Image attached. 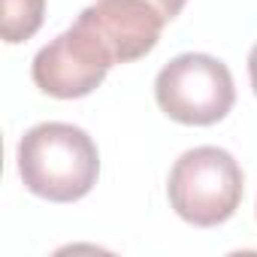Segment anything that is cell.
Returning a JSON list of instances; mask_svg holds the SVG:
<instances>
[{"instance_id": "1", "label": "cell", "mask_w": 257, "mask_h": 257, "mask_svg": "<svg viewBox=\"0 0 257 257\" xmlns=\"http://www.w3.org/2000/svg\"><path fill=\"white\" fill-rule=\"evenodd\" d=\"M97 146L76 124L46 121L31 127L19 143V176L25 188L43 200H82L97 185Z\"/></svg>"}, {"instance_id": "2", "label": "cell", "mask_w": 257, "mask_h": 257, "mask_svg": "<svg viewBox=\"0 0 257 257\" xmlns=\"http://www.w3.org/2000/svg\"><path fill=\"white\" fill-rule=\"evenodd\" d=\"M242 170L236 158L218 146L185 152L170 170V203L179 218L194 227L224 224L242 203Z\"/></svg>"}, {"instance_id": "3", "label": "cell", "mask_w": 257, "mask_h": 257, "mask_svg": "<svg viewBox=\"0 0 257 257\" xmlns=\"http://www.w3.org/2000/svg\"><path fill=\"white\" fill-rule=\"evenodd\" d=\"M158 106L179 124L206 127L221 121L236 100L233 76L224 61L212 55H179L155 79Z\"/></svg>"}, {"instance_id": "4", "label": "cell", "mask_w": 257, "mask_h": 257, "mask_svg": "<svg viewBox=\"0 0 257 257\" xmlns=\"http://www.w3.org/2000/svg\"><path fill=\"white\" fill-rule=\"evenodd\" d=\"M115 64L118 61L109 43L91 22L79 16L64 34H58L49 46L37 52L31 76L43 94L58 100H76L91 94Z\"/></svg>"}, {"instance_id": "5", "label": "cell", "mask_w": 257, "mask_h": 257, "mask_svg": "<svg viewBox=\"0 0 257 257\" xmlns=\"http://www.w3.org/2000/svg\"><path fill=\"white\" fill-rule=\"evenodd\" d=\"M79 16L100 31L118 64L149 55L167 25L149 0H97Z\"/></svg>"}, {"instance_id": "6", "label": "cell", "mask_w": 257, "mask_h": 257, "mask_svg": "<svg viewBox=\"0 0 257 257\" xmlns=\"http://www.w3.org/2000/svg\"><path fill=\"white\" fill-rule=\"evenodd\" d=\"M46 16V0H4V19H0V31H4L7 43H25L31 40Z\"/></svg>"}, {"instance_id": "7", "label": "cell", "mask_w": 257, "mask_h": 257, "mask_svg": "<svg viewBox=\"0 0 257 257\" xmlns=\"http://www.w3.org/2000/svg\"><path fill=\"white\" fill-rule=\"evenodd\" d=\"M149 4L164 16V22H173L182 10H185V4H188V0H149Z\"/></svg>"}, {"instance_id": "8", "label": "cell", "mask_w": 257, "mask_h": 257, "mask_svg": "<svg viewBox=\"0 0 257 257\" xmlns=\"http://www.w3.org/2000/svg\"><path fill=\"white\" fill-rule=\"evenodd\" d=\"M248 76H251V88H254V94H257V43H254V49H251V55H248Z\"/></svg>"}]
</instances>
